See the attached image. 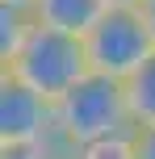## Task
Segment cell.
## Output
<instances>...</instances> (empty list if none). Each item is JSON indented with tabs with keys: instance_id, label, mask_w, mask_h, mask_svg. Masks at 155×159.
<instances>
[{
	"instance_id": "obj_1",
	"label": "cell",
	"mask_w": 155,
	"mask_h": 159,
	"mask_svg": "<svg viewBox=\"0 0 155 159\" xmlns=\"http://www.w3.org/2000/svg\"><path fill=\"white\" fill-rule=\"evenodd\" d=\"M113 134H134L130 96H126L122 80L88 71L67 96L55 101V143L59 147L71 151L80 143H97V138H113Z\"/></svg>"
},
{
	"instance_id": "obj_2",
	"label": "cell",
	"mask_w": 155,
	"mask_h": 159,
	"mask_svg": "<svg viewBox=\"0 0 155 159\" xmlns=\"http://www.w3.org/2000/svg\"><path fill=\"white\" fill-rule=\"evenodd\" d=\"M88 71H92V63H88V50H84V38L63 34V30H46V25H34L30 38L21 42V50L0 63V75L34 88L46 101L67 96Z\"/></svg>"
},
{
	"instance_id": "obj_3",
	"label": "cell",
	"mask_w": 155,
	"mask_h": 159,
	"mask_svg": "<svg viewBox=\"0 0 155 159\" xmlns=\"http://www.w3.org/2000/svg\"><path fill=\"white\" fill-rule=\"evenodd\" d=\"M84 50H88L92 71L113 75V80L126 84V80H130V75L155 55V42H151L147 21H143V8L113 4V8H109V13L88 30Z\"/></svg>"
},
{
	"instance_id": "obj_4",
	"label": "cell",
	"mask_w": 155,
	"mask_h": 159,
	"mask_svg": "<svg viewBox=\"0 0 155 159\" xmlns=\"http://www.w3.org/2000/svg\"><path fill=\"white\" fill-rule=\"evenodd\" d=\"M55 143V101L0 75V147Z\"/></svg>"
},
{
	"instance_id": "obj_5",
	"label": "cell",
	"mask_w": 155,
	"mask_h": 159,
	"mask_svg": "<svg viewBox=\"0 0 155 159\" xmlns=\"http://www.w3.org/2000/svg\"><path fill=\"white\" fill-rule=\"evenodd\" d=\"M109 0H34L30 17L34 25H46V30H63L75 38H88V30L109 13Z\"/></svg>"
},
{
	"instance_id": "obj_6",
	"label": "cell",
	"mask_w": 155,
	"mask_h": 159,
	"mask_svg": "<svg viewBox=\"0 0 155 159\" xmlns=\"http://www.w3.org/2000/svg\"><path fill=\"white\" fill-rule=\"evenodd\" d=\"M126 96H130V117L134 130L155 126V55L139 67L130 80H126Z\"/></svg>"
},
{
	"instance_id": "obj_7",
	"label": "cell",
	"mask_w": 155,
	"mask_h": 159,
	"mask_svg": "<svg viewBox=\"0 0 155 159\" xmlns=\"http://www.w3.org/2000/svg\"><path fill=\"white\" fill-rule=\"evenodd\" d=\"M30 30H34L30 8L0 4V63H4V59H13L17 50H21V42L30 38Z\"/></svg>"
},
{
	"instance_id": "obj_8",
	"label": "cell",
	"mask_w": 155,
	"mask_h": 159,
	"mask_svg": "<svg viewBox=\"0 0 155 159\" xmlns=\"http://www.w3.org/2000/svg\"><path fill=\"white\" fill-rule=\"evenodd\" d=\"M67 159H134V134H113L97 143H80L67 151Z\"/></svg>"
},
{
	"instance_id": "obj_9",
	"label": "cell",
	"mask_w": 155,
	"mask_h": 159,
	"mask_svg": "<svg viewBox=\"0 0 155 159\" xmlns=\"http://www.w3.org/2000/svg\"><path fill=\"white\" fill-rule=\"evenodd\" d=\"M0 159H67V147L42 143V147H0Z\"/></svg>"
},
{
	"instance_id": "obj_10",
	"label": "cell",
	"mask_w": 155,
	"mask_h": 159,
	"mask_svg": "<svg viewBox=\"0 0 155 159\" xmlns=\"http://www.w3.org/2000/svg\"><path fill=\"white\" fill-rule=\"evenodd\" d=\"M134 159H155V126L134 130Z\"/></svg>"
},
{
	"instance_id": "obj_11",
	"label": "cell",
	"mask_w": 155,
	"mask_h": 159,
	"mask_svg": "<svg viewBox=\"0 0 155 159\" xmlns=\"http://www.w3.org/2000/svg\"><path fill=\"white\" fill-rule=\"evenodd\" d=\"M143 21H147V30H151V42H155V0H143Z\"/></svg>"
},
{
	"instance_id": "obj_12",
	"label": "cell",
	"mask_w": 155,
	"mask_h": 159,
	"mask_svg": "<svg viewBox=\"0 0 155 159\" xmlns=\"http://www.w3.org/2000/svg\"><path fill=\"white\" fill-rule=\"evenodd\" d=\"M0 4H17V8H30L34 0H0Z\"/></svg>"
},
{
	"instance_id": "obj_13",
	"label": "cell",
	"mask_w": 155,
	"mask_h": 159,
	"mask_svg": "<svg viewBox=\"0 0 155 159\" xmlns=\"http://www.w3.org/2000/svg\"><path fill=\"white\" fill-rule=\"evenodd\" d=\"M109 4H126V8H139L143 0H109Z\"/></svg>"
}]
</instances>
